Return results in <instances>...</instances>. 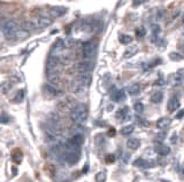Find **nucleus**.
Returning a JSON list of instances; mask_svg holds the SVG:
<instances>
[{"label": "nucleus", "mask_w": 184, "mask_h": 182, "mask_svg": "<svg viewBox=\"0 0 184 182\" xmlns=\"http://www.w3.org/2000/svg\"><path fill=\"white\" fill-rule=\"evenodd\" d=\"M1 30L7 39H14L16 38V33L18 31V25L14 20H8L1 24Z\"/></svg>", "instance_id": "nucleus-1"}, {"label": "nucleus", "mask_w": 184, "mask_h": 182, "mask_svg": "<svg viewBox=\"0 0 184 182\" xmlns=\"http://www.w3.org/2000/svg\"><path fill=\"white\" fill-rule=\"evenodd\" d=\"M70 117L74 123H77V124L84 123L87 118V108L84 104H80V105L75 107L70 114Z\"/></svg>", "instance_id": "nucleus-2"}, {"label": "nucleus", "mask_w": 184, "mask_h": 182, "mask_svg": "<svg viewBox=\"0 0 184 182\" xmlns=\"http://www.w3.org/2000/svg\"><path fill=\"white\" fill-rule=\"evenodd\" d=\"M96 49H97V44L93 41H86L83 44L82 53H83L84 59H91L96 53Z\"/></svg>", "instance_id": "nucleus-3"}, {"label": "nucleus", "mask_w": 184, "mask_h": 182, "mask_svg": "<svg viewBox=\"0 0 184 182\" xmlns=\"http://www.w3.org/2000/svg\"><path fill=\"white\" fill-rule=\"evenodd\" d=\"M92 68H93V63L91 61H83L75 65V70L80 73H85L89 72Z\"/></svg>", "instance_id": "nucleus-4"}, {"label": "nucleus", "mask_w": 184, "mask_h": 182, "mask_svg": "<svg viewBox=\"0 0 184 182\" xmlns=\"http://www.w3.org/2000/svg\"><path fill=\"white\" fill-rule=\"evenodd\" d=\"M134 165L137 167H141V168H151L154 166V163L152 160H146L144 158H138L134 162Z\"/></svg>", "instance_id": "nucleus-5"}, {"label": "nucleus", "mask_w": 184, "mask_h": 182, "mask_svg": "<svg viewBox=\"0 0 184 182\" xmlns=\"http://www.w3.org/2000/svg\"><path fill=\"white\" fill-rule=\"evenodd\" d=\"M179 105H181L179 100L176 96H173L169 99V101L167 103V109H168V111H170V112H174V111H176L179 108Z\"/></svg>", "instance_id": "nucleus-6"}, {"label": "nucleus", "mask_w": 184, "mask_h": 182, "mask_svg": "<svg viewBox=\"0 0 184 182\" xmlns=\"http://www.w3.org/2000/svg\"><path fill=\"white\" fill-rule=\"evenodd\" d=\"M37 25L40 26V28H45L52 23V17L49 16V15H40L38 16V18L36 20Z\"/></svg>", "instance_id": "nucleus-7"}, {"label": "nucleus", "mask_w": 184, "mask_h": 182, "mask_svg": "<svg viewBox=\"0 0 184 182\" xmlns=\"http://www.w3.org/2000/svg\"><path fill=\"white\" fill-rule=\"evenodd\" d=\"M154 151L157 152L158 155H160V156H167V155L170 153V148H168L163 143H158L157 146L154 147Z\"/></svg>", "instance_id": "nucleus-8"}, {"label": "nucleus", "mask_w": 184, "mask_h": 182, "mask_svg": "<svg viewBox=\"0 0 184 182\" xmlns=\"http://www.w3.org/2000/svg\"><path fill=\"white\" fill-rule=\"evenodd\" d=\"M37 26V22L35 21V20H29V21H25L24 23H23V25L20 28V29H22V30H24L25 32H30V31L35 30Z\"/></svg>", "instance_id": "nucleus-9"}, {"label": "nucleus", "mask_w": 184, "mask_h": 182, "mask_svg": "<svg viewBox=\"0 0 184 182\" xmlns=\"http://www.w3.org/2000/svg\"><path fill=\"white\" fill-rule=\"evenodd\" d=\"M170 124H172V120L168 117H162L157 121V127L159 129H166L170 126Z\"/></svg>", "instance_id": "nucleus-10"}, {"label": "nucleus", "mask_w": 184, "mask_h": 182, "mask_svg": "<svg viewBox=\"0 0 184 182\" xmlns=\"http://www.w3.org/2000/svg\"><path fill=\"white\" fill-rule=\"evenodd\" d=\"M127 147L131 150H136V149H138L141 147V141L138 139H136V138H131V139H129L127 141Z\"/></svg>", "instance_id": "nucleus-11"}, {"label": "nucleus", "mask_w": 184, "mask_h": 182, "mask_svg": "<svg viewBox=\"0 0 184 182\" xmlns=\"http://www.w3.org/2000/svg\"><path fill=\"white\" fill-rule=\"evenodd\" d=\"M83 135H81V134H76L75 136H73L71 139H70V141H69V143L71 144V146H75V147H78V148H81V146H82V143H83Z\"/></svg>", "instance_id": "nucleus-12"}, {"label": "nucleus", "mask_w": 184, "mask_h": 182, "mask_svg": "<svg viewBox=\"0 0 184 182\" xmlns=\"http://www.w3.org/2000/svg\"><path fill=\"white\" fill-rule=\"evenodd\" d=\"M172 81L174 85H182L184 83V73L183 72H176L172 78Z\"/></svg>", "instance_id": "nucleus-13"}, {"label": "nucleus", "mask_w": 184, "mask_h": 182, "mask_svg": "<svg viewBox=\"0 0 184 182\" xmlns=\"http://www.w3.org/2000/svg\"><path fill=\"white\" fill-rule=\"evenodd\" d=\"M22 157H23V155H22V152L20 149H15V150H13L12 152V159L14 163H16V164H21V162H22Z\"/></svg>", "instance_id": "nucleus-14"}, {"label": "nucleus", "mask_w": 184, "mask_h": 182, "mask_svg": "<svg viewBox=\"0 0 184 182\" xmlns=\"http://www.w3.org/2000/svg\"><path fill=\"white\" fill-rule=\"evenodd\" d=\"M44 89L49 93L51 95H53V96H56V95H60V91L55 87L54 85H51V84H46V85L44 86Z\"/></svg>", "instance_id": "nucleus-15"}, {"label": "nucleus", "mask_w": 184, "mask_h": 182, "mask_svg": "<svg viewBox=\"0 0 184 182\" xmlns=\"http://www.w3.org/2000/svg\"><path fill=\"white\" fill-rule=\"evenodd\" d=\"M162 100H163V94L161 93V92H155L152 94V96H151V102L152 103H160V102H162Z\"/></svg>", "instance_id": "nucleus-16"}, {"label": "nucleus", "mask_w": 184, "mask_h": 182, "mask_svg": "<svg viewBox=\"0 0 184 182\" xmlns=\"http://www.w3.org/2000/svg\"><path fill=\"white\" fill-rule=\"evenodd\" d=\"M139 91H141V85H139V84H132V85L129 86V88H128L129 94H131V95L138 94Z\"/></svg>", "instance_id": "nucleus-17"}, {"label": "nucleus", "mask_w": 184, "mask_h": 182, "mask_svg": "<svg viewBox=\"0 0 184 182\" xmlns=\"http://www.w3.org/2000/svg\"><path fill=\"white\" fill-rule=\"evenodd\" d=\"M65 12H66V9H62L61 7H55V8H53V9L51 11V14H52L53 17H58V16L62 15Z\"/></svg>", "instance_id": "nucleus-18"}, {"label": "nucleus", "mask_w": 184, "mask_h": 182, "mask_svg": "<svg viewBox=\"0 0 184 182\" xmlns=\"http://www.w3.org/2000/svg\"><path fill=\"white\" fill-rule=\"evenodd\" d=\"M135 33L137 38H144V37L146 36V30H145L144 26H139V28L136 29Z\"/></svg>", "instance_id": "nucleus-19"}, {"label": "nucleus", "mask_w": 184, "mask_h": 182, "mask_svg": "<svg viewBox=\"0 0 184 182\" xmlns=\"http://www.w3.org/2000/svg\"><path fill=\"white\" fill-rule=\"evenodd\" d=\"M134 129H135V126L134 125H128V126H124V127L121 129V133L123 135H129V134H131L134 132Z\"/></svg>", "instance_id": "nucleus-20"}, {"label": "nucleus", "mask_w": 184, "mask_h": 182, "mask_svg": "<svg viewBox=\"0 0 184 182\" xmlns=\"http://www.w3.org/2000/svg\"><path fill=\"white\" fill-rule=\"evenodd\" d=\"M169 59L172 61H182L184 59V56L179 53H175V52H172L169 54Z\"/></svg>", "instance_id": "nucleus-21"}, {"label": "nucleus", "mask_w": 184, "mask_h": 182, "mask_svg": "<svg viewBox=\"0 0 184 182\" xmlns=\"http://www.w3.org/2000/svg\"><path fill=\"white\" fill-rule=\"evenodd\" d=\"M120 41L123 45H128V44H130L132 41V38L130 36H127V35H121L120 36Z\"/></svg>", "instance_id": "nucleus-22"}, {"label": "nucleus", "mask_w": 184, "mask_h": 182, "mask_svg": "<svg viewBox=\"0 0 184 182\" xmlns=\"http://www.w3.org/2000/svg\"><path fill=\"white\" fill-rule=\"evenodd\" d=\"M107 179V175L105 172H99L96 175V182H105Z\"/></svg>", "instance_id": "nucleus-23"}, {"label": "nucleus", "mask_w": 184, "mask_h": 182, "mask_svg": "<svg viewBox=\"0 0 184 182\" xmlns=\"http://www.w3.org/2000/svg\"><path fill=\"white\" fill-rule=\"evenodd\" d=\"M134 109H135L136 112L141 114V112L144 111V104L141 103V102H136V103L134 104Z\"/></svg>", "instance_id": "nucleus-24"}, {"label": "nucleus", "mask_w": 184, "mask_h": 182, "mask_svg": "<svg viewBox=\"0 0 184 182\" xmlns=\"http://www.w3.org/2000/svg\"><path fill=\"white\" fill-rule=\"evenodd\" d=\"M23 97H24V91L23 89H21V91H18V93H16V96H15V102H22L23 101Z\"/></svg>", "instance_id": "nucleus-25"}, {"label": "nucleus", "mask_w": 184, "mask_h": 182, "mask_svg": "<svg viewBox=\"0 0 184 182\" xmlns=\"http://www.w3.org/2000/svg\"><path fill=\"white\" fill-rule=\"evenodd\" d=\"M125 115H128V108H123V109L119 110V111H117V114H116V117H119V118L123 119V118L125 117Z\"/></svg>", "instance_id": "nucleus-26"}, {"label": "nucleus", "mask_w": 184, "mask_h": 182, "mask_svg": "<svg viewBox=\"0 0 184 182\" xmlns=\"http://www.w3.org/2000/svg\"><path fill=\"white\" fill-rule=\"evenodd\" d=\"M113 100H115V101H120L121 99L124 97V94H123V91H117L114 95H113Z\"/></svg>", "instance_id": "nucleus-27"}, {"label": "nucleus", "mask_w": 184, "mask_h": 182, "mask_svg": "<svg viewBox=\"0 0 184 182\" xmlns=\"http://www.w3.org/2000/svg\"><path fill=\"white\" fill-rule=\"evenodd\" d=\"M152 32H153V36H159V33L161 32V28L158 24L152 25Z\"/></svg>", "instance_id": "nucleus-28"}, {"label": "nucleus", "mask_w": 184, "mask_h": 182, "mask_svg": "<svg viewBox=\"0 0 184 182\" xmlns=\"http://www.w3.org/2000/svg\"><path fill=\"white\" fill-rule=\"evenodd\" d=\"M114 160H115V157H114L113 155H108V156L106 157V162H107V163H113Z\"/></svg>", "instance_id": "nucleus-29"}, {"label": "nucleus", "mask_w": 184, "mask_h": 182, "mask_svg": "<svg viewBox=\"0 0 184 182\" xmlns=\"http://www.w3.org/2000/svg\"><path fill=\"white\" fill-rule=\"evenodd\" d=\"M146 0H134V5L135 6H138V5H141V4H144Z\"/></svg>", "instance_id": "nucleus-30"}, {"label": "nucleus", "mask_w": 184, "mask_h": 182, "mask_svg": "<svg viewBox=\"0 0 184 182\" xmlns=\"http://www.w3.org/2000/svg\"><path fill=\"white\" fill-rule=\"evenodd\" d=\"M183 116H184V110H181L177 115H176V118H178V119H179V118H182Z\"/></svg>", "instance_id": "nucleus-31"}, {"label": "nucleus", "mask_w": 184, "mask_h": 182, "mask_svg": "<svg viewBox=\"0 0 184 182\" xmlns=\"http://www.w3.org/2000/svg\"><path fill=\"white\" fill-rule=\"evenodd\" d=\"M175 138L177 139V134H174V135H173V138H172V142H173V143L175 142Z\"/></svg>", "instance_id": "nucleus-32"}, {"label": "nucleus", "mask_w": 184, "mask_h": 182, "mask_svg": "<svg viewBox=\"0 0 184 182\" xmlns=\"http://www.w3.org/2000/svg\"><path fill=\"white\" fill-rule=\"evenodd\" d=\"M110 129H112V131L109 132V135H114V134H115V131H114V128H110Z\"/></svg>", "instance_id": "nucleus-33"}, {"label": "nucleus", "mask_w": 184, "mask_h": 182, "mask_svg": "<svg viewBox=\"0 0 184 182\" xmlns=\"http://www.w3.org/2000/svg\"><path fill=\"white\" fill-rule=\"evenodd\" d=\"M181 174L184 176V165L182 166V168H181Z\"/></svg>", "instance_id": "nucleus-34"}, {"label": "nucleus", "mask_w": 184, "mask_h": 182, "mask_svg": "<svg viewBox=\"0 0 184 182\" xmlns=\"http://www.w3.org/2000/svg\"><path fill=\"white\" fill-rule=\"evenodd\" d=\"M182 21H183V23H184V13H183V15H182Z\"/></svg>", "instance_id": "nucleus-35"}, {"label": "nucleus", "mask_w": 184, "mask_h": 182, "mask_svg": "<svg viewBox=\"0 0 184 182\" xmlns=\"http://www.w3.org/2000/svg\"><path fill=\"white\" fill-rule=\"evenodd\" d=\"M161 182H169V181H166V180H162Z\"/></svg>", "instance_id": "nucleus-36"}, {"label": "nucleus", "mask_w": 184, "mask_h": 182, "mask_svg": "<svg viewBox=\"0 0 184 182\" xmlns=\"http://www.w3.org/2000/svg\"><path fill=\"white\" fill-rule=\"evenodd\" d=\"M0 18H1V17H0Z\"/></svg>", "instance_id": "nucleus-37"}]
</instances>
